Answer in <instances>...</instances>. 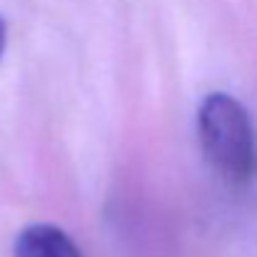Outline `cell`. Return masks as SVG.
I'll use <instances>...</instances> for the list:
<instances>
[{
	"label": "cell",
	"mask_w": 257,
	"mask_h": 257,
	"mask_svg": "<svg viewBox=\"0 0 257 257\" xmlns=\"http://www.w3.org/2000/svg\"><path fill=\"white\" fill-rule=\"evenodd\" d=\"M197 138L207 163L230 182L255 170V127L247 107L230 92H210L197 107Z\"/></svg>",
	"instance_id": "cell-1"
},
{
	"label": "cell",
	"mask_w": 257,
	"mask_h": 257,
	"mask_svg": "<svg viewBox=\"0 0 257 257\" xmlns=\"http://www.w3.org/2000/svg\"><path fill=\"white\" fill-rule=\"evenodd\" d=\"M15 257H83L73 237L48 222L30 225L18 235Z\"/></svg>",
	"instance_id": "cell-2"
},
{
	"label": "cell",
	"mask_w": 257,
	"mask_h": 257,
	"mask_svg": "<svg viewBox=\"0 0 257 257\" xmlns=\"http://www.w3.org/2000/svg\"><path fill=\"white\" fill-rule=\"evenodd\" d=\"M5 45H8V25H5V20L0 18V58H3V53H5Z\"/></svg>",
	"instance_id": "cell-3"
}]
</instances>
